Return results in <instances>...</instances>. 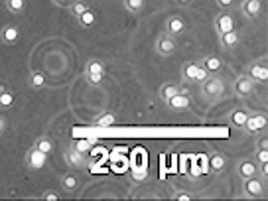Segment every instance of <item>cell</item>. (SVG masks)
Returning <instances> with one entry per match:
<instances>
[{
    "label": "cell",
    "mask_w": 268,
    "mask_h": 201,
    "mask_svg": "<svg viewBox=\"0 0 268 201\" xmlns=\"http://www.w3.org/2000/svg\"><path fill=\"white\" fill-rule=\"evenodd\" d=\"M237 174H239V178L241 179H246V178H252V176H258V166H256V162L254 160H241L239 164H237Z\"/></svg>",
    "instance_id": "30bf717a"
},
{
    "label": "cell",
    "mask_w": 268,
    "mask_h": 201,
    "mask_svg": "<svg viewBox=\"0 0 268 201\" xmlns=\"http://www.w3.org/2000/svg\"><path fill=\"white\" fill-rule=\"evenodd\" d=\"M260 170H262V176L266 178V176H268V162H266V164H262V168H260Z\"/></svg>",
    "instance_id": "74e56055"
},
{
    "label": "cell",
    "mask_w": 268,
    "mask_h": 201,
    "mask_svg": "<svg viewBox=\"0 0 268 201\" xmlns=\"http://www.w3.org/2000/svg\"><path fill=\"white\" fill-rule=\"evenodd\" d=\"M144 4H146V0H124V8L128 12H132V14L142 12L144 10Z\"/></svg>",
    "instance_id": "83f0119b"
},
{
    "label": "cell",
    "mask_w": 268,
    "mask_h": 201,
    "mask_svg": "<svg viewBox=\"0 0 268 201\" xmlns=\"http://www.w3.org/2000/svg\"><path fill=\"white\" fill-rule=\"evenodd\" d=\"M178 51V42H176V36H172V34H168V32H164V34H160L156 40V53L158 55H162V57H170V55H174Z\"/></svg>",
    "instance_id": "277c9868"
},
{
    "label": "cell",
    "mask_w": 268,
    "mask_h": 201,
    "mask_svg": "<svg viewBox=\"0 0 268 201\" xmlns=\"http://www.w3.org/2000/svg\"><path fill=\"white\" fill-rule=\"evenodd\" d=\"M24 162H26L28 170H32V172H38V170H42V168L45 166V162H47V154L40 152L36 146H32V148L26 152Z\"/></svg>",
    "instance_id": "8992f818"
},
{
    "label": "cell",
    "mask_w": 268,
    "mask_h": 201,
    "mask_svg": "<svg viewBox=\"0 0 268 201\" xmlns=\"http://www.w3.org/2000/svg\"><path fill=\"white\" fill-rule=\"evenodd\" d=\"M181 75H183V79L187 81V83H201V81H205L207 79V75H211V73H207L201 63L197 61H187V63H183L181 67Z\"/></svg>",
    "instance_id": "3957f363"
},
{
    "label": "cell",
    "mask_w": 268,
    "mask_h": 201,
    "mask_svg": "<svg viewBox=\"0 0 268 201\" xmlns=\"http://www.w3.org/2000/svg\"><path fill=\"white\" fill-rule=\"evenodd\" d=\"M215 30H217V34L221 36V34H227V32H231V30H235V20H233V16L231 14H219L217 18H215Z\"/></svg>",
    "instance_id": "7c38bea8"
},
{
    "label": "cell",
    "mask_w": 268,
    "mask_h": 201,
    "mask_svg": "<svg viewBox=\"0 0 268 201\" xmlns=\"http://www.w3.org/2000/svg\"><path fill=\"white\" fill-rule=\"evenodd\" d=\"M40 199H44V201H57L59 199V193L55 191V189H47V191H44L42 193V197Z\"/></svg>",
    "instance_id": "4dcf8cb0"
},
{
    "label": "cell",
    "mask_w": 268,
    "mask_h": 201,
    "mask_svg": "<svg viewBox=\"0 0 268 201\" xmlns=\"http://www.w3.org/2000/svg\"><path fill=\"white\" fill-rule=\"evenodd\" d=\"M217 4H219L221 8H227V6H231V4H233V0H217Z\"/></svg>",
    "instance_id": "d590c367"
},
{
    "label": "cell",
    "mask_w": 268,
    "mask_h": 201,
    "mask_svg": "<svg viewBox=\"0 0 268 201\" xmlns=\"http://www.w3.org/2000/svg\"><path fill=\"white\" fill-rule=\"evenodd\" d=\"M243 193H245V197H248V199H260V197H264L266 195V183H264V179L256 178V176L243 179Z\"/></svg>",
    "instance_id": "7a4b0ae2"
},
{
    "label": "cell",
    "mask_w": 268,
    "mask_h": 201,
    "mask_svg": "<svg viewBox=\"0 0 268 201\" xmlns=\"http://www.w3.org/2000/svg\"><path fill=\"white\" fill-rule=\"evenodd\" d=\"M256 162H258V164H266L268 150H258V148H256Z\"/></svg>",
    "instance_id": "d6a6232c"
},
{
    "label": "cell",
    "mask_w": 268,
    "mask_h": 201,
    "mask_svg": "<svg viewBox=\"0 0 268 201\" xmlns=\"http://www.w3.org/2000/svg\"><path fill=\"white\" fill-rule=\"evenodd\" d=\"M246 116H248V112L245 111V109H233L231 111V114H229V120H231V124L233 126H239V128H243L245 126V120H246Z\"/></svg>",
    "instance_id": "44dd1931"
},
{
    "label": "cell",
    "mask_w": 268,
    "mask_h": 201,
    "mask_svg": "<svg viewBox=\"0 0 268 201\" xmlns=\"http://www.w3.org/2000/svg\"><path fill=\"white\" fill-rule=\"evenodd\" d=\"M61 187H63V191H67V193L77 191L79 189V178H77V174H73V172L65 174L61 178Z\"/></svg>",
    "instance_id": "d6986e66"
},
{
    "label": "cell",
    "mask_w": 268,
    "mask_h": 201,
    "mask_svg": "<svg viewBox=\"0 0 268 201\" xmlns=\"http://www.w3.org/2000/svg\"><path fill=\"white\" fill-rule=\"evenodd\" d=\"M85 10H89V6H87L85 2H81V0H77V2H73V4H71V14H73L75 18H79Z\"/></svg>",
    "instance_id": "f546056e"
},
{
    "label": "cell",
    "mask_w": 268,
    "mask_h": 201,
    "mask_svg": "<svg viewBox=\"0 0 268 201\" xmlns=\"http://www.w3.org/2000/svg\"><path fill=\"white\" fill-rule=\"evenodd\" d=\"M166 105H168V109L174 112H185L189 111V107H191V101H189V95H174L172 99H168L166 101Z\"/></svg>",
    "instance_id": "9c48e42d"
},
{
    "label": "cell",
    "mask_w": 268,
    "mask_h": 201,
    "mask_svg": "<svg viewBox=\"0 0 268 201\" xmlns=\"http://www.w3.org/2000/svg\"><path fill=\"white\" fill-rule=\"evenodd\" d=\"M254 89H256V83H254L250 77H246V75H239V77L235 79V83H233L235 95L241 97V99H248V97L254 93Z\"/></svg>",
    "instance_id": "52a82bcc"
},
{
    "label": "cell",
    "mask_w": 268,
    "mask_h": 201,
    "mask_svg": "<svg viewBox=\"0 0 268 201\" xmlns=\"http://www.w3.org/2000/svg\"><path fill=\"white\" fill-rule=\"evenodd\" d=\"M256 148H258V150H268V138H262V140H258Z\"/></svg>",
    "instance_id": "e575fe53"
},
{
    "label": "cell",
    "mask_w": 268,
    "mask_h": 201,
    "mask_svg": "<svg viewBox=\"0 0 268 201\" xmlns=\"http://www.w3.org/2000/svg\"><path fill=\"white\" fill-rule=\"evenodd\" d=\"M266 114H260V112H256V114H248L245 120V128L246 132L250 134H256L260 132V130H264L266 128Z\"/></svg>",
    "instance_id": "ba28073f"
},
{
    "label": "cell",
    "mask_w": 268,
    "mask_h": 201,
    "mask_svg": "<svg viewBox=\"0 0 268 201\" xmlns=\"http://www.w3.org/2000/svg\"><path fill=\"white\" fill-rule=\"evenodd\" d=\"M34 146H36V148H38L40 152L47 154V156H49V154L53 152V142H51V140H49L47 136H40V138L36 140V144H34Z\"/></svg>",
    "instance_id": "484cf974"
},
{
    "label": "cell",
    "mask_w": 268,
    "mask_h": 201,
    "mask_svg": "<svg viewBox=\"0 0 268 201\" xmlns=\"http://www.w3.org/2000/svg\"><path fill=\"white\" fill-rule=\"evenodd\" d=\"M93 124L99 126V128H111V126L116 124V116H114V112H103V114L95 116Z\"/></svg>",
    "instance_id": "e0dca14e"
},
{
    "label": "cell",
    "mask_w": 268,
    "mask_h": 201,
    "mask_svg": "<svg viewBox=\"0 0 268 201\" xmlns=\"http://www.w3.org/2000/svg\"><path fill=\"white\" fill-rule=\"evenodd\" d=\"M201 97L205 99V101H217V99H221L225 93V83L221 77H217V75H207V79L205 81H201Z\"/></svg>",
    "instance_id": "6da1fadb"
},
{
    "label": "cell",
    "mask_w": 268,
    "mask_h": 201,
    "mask_svg": "<svg viewBox=\"0 0 268 201\" xmlns=\"http://www.w3.org/2000/svg\"><path fill=\"white\" fill-rule=\"evenodd\" d=\"M65 162L71 168H81V166H85V154L79 152L75 146H69L65 150Z\"/></svg>",
    "instance_id": "4fadbf2b"
},
{
    "label": "cell",
    "mask_w": 268,
    "mask_h": 201,
    "mask_svg": "<svg viewBox=\"0 0 268 201\" xmlns=\"http://www.w3.org/2000/svg\"><path fill=\"white\" fill-rule=\"evenodd\" d=\"M219 40H221V47H223V49H233V47H237L239 42H241V38H239V34H237L235 30H231V32H227V34H221Z\"/></svg>",
    "instance_id": "ac0fdd59"
},
{
    "label": "cell",
    "mask_w": 268,
    "mask_h": 201,
    "mask_svg": "<svg viewBox=\"0 0 268 201\" xmlns=\"http://www.w3.org/2000/svg\"><path fill=\"white\" fill-rule=\"evenodd\" d=\"M6 10L10 14H22L26 10V0H6Z\"/></svg>",
    "instance_id": "4316f807"
},
{
    "label": "cell",
    "mask_w": 268,
    "mask_h": 201,
    "mask_svg": "<svg viewBox=\"0 0 268 201\" xmlns=\"http://www.w3.org/2000/svg\"><path fill=\"white\" fill-rule=\"evenodd\" d=\"M85 75H105V65L99 59H89L85 65Z\"/></svg>",
    "instance_id": "cb8c5ba5"
},
{
    "label": "cell",
    "mask_w": 268,
    "mask_h": 201,
    "mask_svg": "<svg viewBox=\"0 0 268 201\" xmlns=\"http://www.w3.org/2000/svg\"><path fill=\"white\" fill-rule=\"evenodd\" d=\"M4 130H6V118L0 114V134L4 132Z\"/></svg>",
    "instance_id": "8d00e7d4"
},
{
    "label": "cell",
    "mask_w": 268,
    "mask_h": 201,
    "mask_svg": "<svg viewBox=\"0 0 268 201\" xmlns=\"http://www.w3.org/2000/svg\"><path fill=\"white\" fill-rule=\"evenodd\" d=\"M18 38H20V30H18L16 26H12V24H6V26L0 30V40H2V44L14 45L18 42Z\"/></svg>",
    "instance_id": "8fae6325"
},
{
    "label": "cell",
    "mask_w": 268,
    "mask_h": 201,
    "mask_svg": "<svg viewBox=\"0 0 268 201\" xmlns=\"http://www.w3.org/2000/svg\"><path fill=\"white\" fill-rule=\"evenodd\" d=\"M243 12L250 20H256L262 14V2L260 0H245L243 2Z\"/></svg>",
    "instance_id": "5bb4252c"
},
{
    "label": "cell",
    "mask_w": 268,
    "mask_h": 201,
    "mask_svg": "<svg viewBox=\"0 0 268 201\" xmlns=\"http://www.w3.org/2000/svg\"><path fill=\"white\" fill-rule=\"evenodd\" d=\"M14 105V95L6 85H0V109H12Z\"/></svg>",
    "instance_id": "7402d4cb"
},
{
    "label": "cell",
    "mask_w": 268,
    "mask_h": 201,
    "mask_svg": "<svg viewBox=\"0 0 268 201\" xmlns=\"http://www.w3.org/2000/svg\"><path fill=\"white\" fill-rule=\"evenodd\" d=\"M75 148H77L79 152H83V154H85V152L91 148V142H87V140H81V142H77V144H75Z\"/></svg>",
    "instance_id": "836d02e7"
},
{
    "label": "cell",
    "mask_w": 268,
    "mask_h": 201,
    "mask_svg": "<svg viewBox=\"0 0 268 201\" xmlns=\"http://www.w3.org/2000/svg\"><path fill=\"white\" fill-rule=\"evenodd\" d=\"M209 166H211V170H213L215 174H221V172H225V168H227V158H225V154H221V152H215L213 156L209 158Z\"/></svg>",
    "instance_id": "ffe728a7"
},
{
    "label": "cell",
    "mask_w": 268,
    "mask_h": 201,
    "mask_svg": "<svg viewBox=\"0 0 268 201\" xmlns=\"http://www.w3.org/2000/svg\"><path fill=\"white\" fill-rule=\"evenodd\" d=\"M201 65H203V69H205L207 73H219V71L223 69V61H221V57H217V55H207V57H203Z\"/></svg>",
    "instance_id": "9a60e30c"
},
{
    "label": "cell",
    "mask_w": 268,
    "mask_h": 201,
    "mask_svg": "<svg viewBox=\"0 0 268 201\" xmlns=\"http://www.w3.org/2000/svg\"><path fill=\"white\" fill-rule=\"evenodd\" d=\"M246 77H250L254 83H266L268 81V65H266V59H256L252 61L250 65L246 67Z\"/></svg>",
    "instance_id": "5b68a950"
},
{
    "label": "cell",
    "mask_w": 268,
    "mask_h": 201,
    "mask_svg": "<svg viewBox=\"0 0 268 201\" xmlns=\"http://www.w3.org/2000/svg\"><path fill=\"white\" fill-rule=\"evenodd\" d=\"M179 93V85H176V83H164L162 87H160V91H158V95H160V99L166 103L168 99H172L174 95H178Z\"/></svg>",
    "instance_id": "603a6c76"
},
{
    "label": "cell",
    "mask_w": 268,
    "mask_h": 201,
    "mask_svg": "<svg viewBox=\"0 0 268 201\" xmlns=\"http://www.w3.org/2000/svg\"><path fill=\"white\" fill-rule=\"evenodd\" d=\"M28 85L32 89H44L45 87V75L36 71V73H30V79H28Z\"/></svg>",
    "instance_id": "d4e9b609"
},
{
    "label": "cell",
    "mask_w": 268,
    "mask_h": 201,
    "mask_svg": "<svg viewBox=\"0 0 268 201\" xmlns=\"http://www.w3.org/2000/svg\"><path fill=\"white\" fill-rule=\"evenodd\" d=\"M183 30H185V22H183L179 16H170V18L166 20V32H168V34L179 36Z\"/></svg>",
    "instance_id": "2e32d148"
},
{
    "label": "cell",
    "mask_w": 268,
    "mask_h": 201,
    "mask_svg": "<svg viewBox=\"0 0 268 201\" xmlns=\"http://www.w3.org/2000/svg\"><path fill=\"white\" fill-rule=\"evenodd\" d=\"M77 20H79V24H81V26L89 28V26H93V24H95L97 16H95V12H93V10L89 8V10H85V12H83V14H81V16L77 18Z\"/></svg>",
    "instance_id": "f1b7e54d"
},
{
    "label": "cell",
    "mask_w": 268,
    "mask_h": 201,
    "mask_svg": "<svg viewBox=\"0 0 268 201\" xmlns=\"http://www.w3.org/2000/svg\"><path fill=\"white\" fill-rule=\"evenodd\" d=\"M172 199H176V201H193V195H191V193H187V191H176V193L172 195Z\"/></svg>",
    "instance_id": "1f68e13d"
}]
</instances>
